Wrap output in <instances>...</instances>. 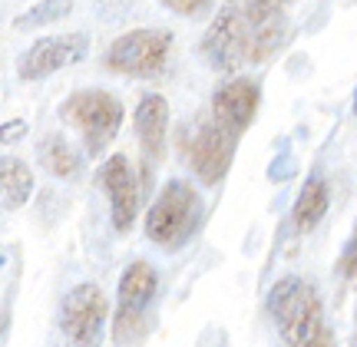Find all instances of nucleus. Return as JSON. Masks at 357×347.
<instances>
[{
	"mask_svg": "<svg viewBox=\"0 0 357 347\" xmlns=\"http://www.w3.org/2000/svg\"><path fill=\"white\" fill-rule=\"evenodd\" d=\"M172 53V33L169 30H155V26H142V30H129L123 37H116L106 47L102 63L119 77L146 79L159 77L166 70V60Z\"/></svg>",
	"mask_w": 357,
	"mask_h": 347,
	"instance_id": "4",
	"label": "nucleus"
},
{
	"mask_svg": "<svg viewBox=\"0 0 357 347\" xmlns=\"http://www.w3.org/2000/svg\"><path fill=\"white\" fill-rule=\"evenodd\" d=\"M202 195L185 179H169L146 215V235L162 252H178L202 222Z\"/></svg>",
	"mask_w": 357,
	"mask_h": 347,
	"instance_id": "2",
	"label": "nucleus"
},
{
	"mask_svg": "<svg viewBox=\"0 0 357 347\" xmlns=\"http://www.w3.org/2000/svg\"><path fill=\"white\" fill-rule=\"evenodd\" d=\"M162 7H169L178 17H199V13L212 10V0H162Z\"/></svg>",
	"mask_w": 357,
	"mask_h": 347,
	"instance_id": "17",
	"label": "nucleus"
},
{
	"mask_svg": "<svg viewBox=\"0 0 357 347\" xmlns=\"http://www.w3.org/2000/svg\"><path fill=\"white\" fill-rule=\"evenodd\" d=\"M166 129H169V103L159 93H146L136 106V136H139L142 153L149 159L166 155Z\"/></svg>",
	"mask_w": 357,
	"mask_h": 347,
	"instance_id": "12",
	"label": "nucleus"
},
{
	"mask_svg": "<svg viewBox=\"0 0 357 347\" xmlns=\"http://www.w3.org/2000/svg\"><path fill=\"white\" fill-rule=\"evenodd\" d=\"M354 109H357V93H354Z\"/></svg>",
	"mask_w": 357,
	"mask_h": 347,
	"instance_id": "20",
	"label": "nucleus"
},
{
	"mask_svg": "<svg viewBox=\"0 0 357 347\" xmlns=\"http://www.w3.org/2000/svg\"><path fill=\"white\" fill-rule=\"evenodd\" d=\"M106 318H109V301L100 284H77L63 298L60 311V327H63L70 347H100L106 334Z\"/></svg>",
	"mask_w": 357,
	"mask_h": 347,
	"instance_id": "7",
	"label": "nucleus"
},
{
	"mask_svg": "<svg viewBox=\"0 0 357 347\" xmlns=\"http://www.w3.org/2000/svg\"><path fill=\"white\" fill-rule=\"evenodd\" d=\"M328 206H331V189H328V179L321 176H311L305 182V189L298 192V202L291 208V222L298 231H311L324 215H328Z\"/></svg>",
	"mask_w": 357,
	"mask_h": 347,
	"instance_id": "14",
	"label": "nucleus"
},
{
	"mask_svg": "<svg viewBox=\"0 0 357 347\" xmlns=\"http://www.w3.org/2000/svg\"><path fill=\"white\" fill-rule=\"evenodd\" d=\"M33 195V172L24 159L7 155L0 159V208L17 212L26 206V199Z\"/></svg>",
	"mask_w": 357,
	"mask_h": 347,
	"instance_id": "13",
	"label": "nucleus"
},
{
	"mask_svg": "<svg viewBox=\"0 0 357 347\" xmlns=\"http://www.w3.org/2000/svg\"><path fill=\"white\" fill-rule=\"evenodd\" d=\"M337 268H341L344 278H357V225H354V238H351V245L344 248V255H341V261H337Z\"/></svg>",
	"mask_w": 357,
	"mask_h": 347,
	"instance_id": "18",
	"label": "nucleus"
},
{
	"mask_svg": "<svg viewBox=\"0 0 357 347\" xmlns=\"http://www.w3.org/2000/svg\"><path fill=\"white\" fill-rule=\"evenodd\" d=\"M24 132H26V123L24 119H17V123H10V126H0V142H17Z\"/></svg>",
	"mask_w": 357,
	"mask_h": 347,
	"instance_id": "19",
	"label": "nucleus"
},
{
	"mask_svg": "<svg viewBox=\"0 0 357 347\" xmlns=\"http://www.w3.org/2000/svg\"><path fill=\"white\" fill-rule=\"evenodd\" d=\"M37 159H40V166L47 169L50 176H56V179H73V176L79 172L77 149H73L63 136H56V132H50V136H43V139H40Z\"/></svg>",
	"mask_w": 357,
	"mask_h": 347,
	"instance_id": "15",
	"label": "nucleus"
},
{
	"mask_svg": "<svg viewBox=\"0 0 357 347\" xmlns=\"http://www.w3.org/2000/svg\"><path fill=\"white\" fill-rule=\"evenodd\" d=\"M202 53L212 70L235 73L245 63H252V37H248V20L238 3H225L212 26L202 37Z\"/></svg>",
	"mask_w": 357,
	"mask_h": 347,
	"instance_id": "6",
	"label": "nucleus"
},
{
	"mask_svg": "<svg viewBox=\"0 0 357 347\" xmlns=\"http://www.w3.org/2000/svg\"><path fill=\"white\" fill-rule=\"evenodd\" d=\"M268 311L288 347H337L334 331L324 324V304L305 278H278L268 295Z\"/></svg>",
	"mask_w": 357,
	"mask_h": 347,
	"instance_id": "1",
	"label": "nucleus"
},
{
	"mask_svg": "<svg viewBox=\"0 0 357 347\" xmlns=\"http://www.w3.org/2000/svg\"><path fill=\"white\" fill-rule=\"evenodd\" d=\"M235 146H238V139H235L231 132H225L212 116L199 123L195 136H192L189 166H192V172L199 176L202 185H218V182L225 179L231 159H235Z\"/></svg>",
	"mask_w": 357,
	"mask_h": 347,
	"instance_id": "9",
	"label": "nucleus"
},
{
	"mask_svg": "<svg viewBox=\"0 0 357 347\" xmlns=\"http://www.w3.org/2000/svg\"><path fill=\"white\" fill-rule=\"evenodd\" d=\"M60 113L70 126L79 129L89 155H100L123 126V103L106 90H77L73 96H66Z\"/></svg>",
	"mask_w": 357,
	"mask_h": 347,
	"instance_id": "3",
	"label": "nucleus"
},
{
	"mask_svg": "<svg viewBox=\"0 0 357 347\" xmlns=\"http://www.w3.org/2000/svg\"><path fill=\"white\" fill-rule=\"evenodd\" d=\"M159 288V275L149 261H132L116 288V314H113V341L116 344H132L139 341V331L146 324L149 304Z\"/></svg>",
	"mask_w": 357,
	"mask_h": 347,
	"instance_id": "5",
	"label": "nucleus"
},
{
	"mask_svg": "<svg viewBox=\"0 0 357 347\" xmlns=\"http://www.w3.org/2000/svg\"><path fill=\"white\" fill-rule=\"evenodd\" d=\"M100 185L109 202V219L116 231H129L139 215V179L126 155H109L100 169Z\"/></svg>",
	"mask_w": 357,
	"mask_h": 347,
	"instance_id": "10",
	"label": "nucleus"
},
{
	"mask_svg": "<svg viewBox=\"0 0 357 347\" xmlns=\"http://www.w3.org/2000/svg\"><path fill=\"white\" fill-rule=\"evenodd\" d=\"M89 53V37L86 33H79V30H73V33H56V37H40L30 50L17 60V73H20V79H47L53 77V73H60V70H66V66L79 63L83 56Z\"/></svg>",
	"mask_w": 357,
	"mask_h": 347,
	"instance_id": "8",
	"label": "nucleus"
},
{
	"mask_svg": "<svg viewBox=\"0 0 357 347\" xmlns=\"http://www.w3.org/2000/svg\"><path fill=\"white\" fill-rule=\"evenodd\" d=\"M70 10H73V0H40L26 13H20L13 26L17 30H40V26L60 24V17H66Z\"/></svg>",
	"mask_w": 357,
	"mask_h": 347,
	"instance_id": "16",
	"label": "nucleus"
},
{
	"mask_svg": "<svg viewBox=\"0 0 357 347\" xmlns=\"http://www.w3.org/2000/svg\"><path fill=\"white\" fill-rule=\"evenodd\" d=\"M261 103V86L252 77H235L229 83H222L212 93V119L218 126L231 132L235 139H242V132L252 126V119Z\"/></svg>",
	"mask_w": 357,
	"mask_h": 347,
	"instance_id": "11",
	"label": "nucleus"
}]
</instances>
